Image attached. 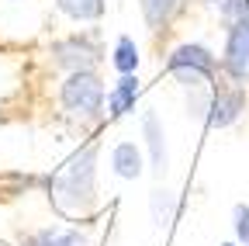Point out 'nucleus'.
Masks as SVG:
<instances>
[{
    "label": "nucleus",
    "mask_w": 249,
    "mask_h": 246,
    "mask_svg": "<svg viewBox=\"0 0 249 246\" xmlns=\"http://www.w3.org/2000/svg\"><path fill=\"white\" fill-rule=\"evenodd\" d=\"M49 194L59 211L87 215L97 201V146H83L49 177Z\"/></svg>",
    "instance_id": "f257e3e1"
},
{
    "label": "nucleus",
    "mask_w": 249,
    "mask_h": 246,
    "mask_svg": "<svg viewBox=\"0 0 249 246\" xmlns=\"http://www.w3.org/2000/svg\"><path fill=\"white\" fill-rule=\"evenodd\" d=\"M59 97H62V108L76 118H83V121H101L104 118V80L93 70L70 73L62 90H59Z\"/></svg>",
    "instance_id": "f03ea898"
},
{
    "label": "nucleus",
    "mask_w": 249,
    "mask_h": 246,
    "mask_svg": "<svg viewBox=\"0 0 249 246\" xmlns=\"http://www.w3.org/2000/svg\"><path fill=\"white\" fill-rule=\"evenodd\" d=\"M166 70L170 76H177L187 90L194 87H211L214 73H218V59L208 45H197V42H183L170 52L166 59Z\"/></svg>",
    "instance_id": "7ed1b4c3"
},
{
    "label": "nucleus",
    "mask_w": 249,
    "mask_h": 246,
    "mask_svg": "<svg viewBox=\"0 0 249 246\" xmlns=\"http://www.w3.org/2000/svg\"><path fill=\"white\" fill-rule=\"evenodd\" d=\"M52 59L55 66H66L70 73H76V70H93L104 59V52L93 35H70L52 45Z\"/></svg>",
    "instance_id": "20e7f679"
},
{
    "label": "nucleus",
    "mask_w": 249,
    "mask_h": 246,
    "mask_svg": "<svg viewBox=\"0 0 249 246\" xmlns=\"http://www.w3.org/2000/svg\"><path fill=\"white\" fill-rule=\"evenodd\" d=\"M222 70H225L229 80H235V83L249 80V18L229 28L225 52H222Z\"/></svg>",
    "instance_id": "39448f33"
},
{
    "label": "nucleus",
    "mask_w": 249,
    "mask_h": 246,
    "mask_svg": "<svg viewBox=\"0 0 249 246\" xmlns=\"http://www.w3.org/2000/svg\"><path fill=\"white\" fill-rule=\"evenodd\" d=\"M246 111V94L239 87H222L211 97V111H208V125L211 129H229L239 121V114Z\"/></svg>",
    "instance_id": "423d86ee"
},
{
    "label": "nucleus",
    "mask_w": 249,
    "mask_h": 246,
    "mask_svg": "<svg viewBox=\"0 0 249 246\" xmlns=\"http://www.w3.org/2000/svg\"><path fill=\"white\" fill-rule=\"evenodd\" d=\"M142 135H145V149H149V167L152 173H163L166 170V132H163V121L156 111L142 114Z\"/></svg>",
    "instance_id": "0eeeda50"
},
{
    "label": "nucleus",
    "mask_w": 249,
    "mask_h": 246,
    "mask_svg": "<svg viewBox=\"0 0 249 246\" xmlns=\"http://www.w3.org/2000/svg\"><path fill=\"white\" fill-rule=\"evenodd\" d=\"M21 246H90L87 236L80 229H59V226H45L38 232H31L21 239Z\"/></svg>",
    "instance_id": "6e6552de"
},
{
    "label": "nucleus",
    "mask_w": 249,
    "mask_h": 246,
    "mask_svg": "<svg viewBox=\"0 0 249 246\" xmlns=\"http://www.w3.org/2000/svg\"><path fill=\"white\" fill-rule=\"evenodd\" d=\"M135 101H139V80H135V73H128V76H121L111 87V94H107V114L111 118L128 114L135 108Z\"/></svg>",
    "instance_id": "1a4fd4ad"
},
{
    "label": "nucleus",
    "mask_w": 249,
    "mask_h": 246,
    "mask_svg": "<svg viewBox=\"0 0 249 246\" xmlns=\"http://www.w3.org/2000/svg\"><path fill=\"white\" fill-rule=\"evenodd\" d=\"M111 167H114V173L121 180H135L142 173V152H139V146L135 142H118L111 149Z\"/></svg>",
    "instance_id": "9d476101"
},
{
    "label": "nucleus",
    "mask_w": 249,
    "mask_h": 246,
    "mask_svg": "<svg viewBox=\"0 0 249 246\" xmlns=\"http://www.w3.org/2000/svg\"><path fill=\"white\" fill-rule=\"evenodd\" d=\"M139 7H142L145 24L152 28V32H160V28H166L177 18V11L183 7V0H139Z\"/></svg>",
    "instance_id": "9b49d317"
},
{
    "label": "nucleus",
    "mask_w": 249,
    "mask_h": 246,
    "mask_svg": "<svg viewBox=\"0 0 249 246\" xmlns=\"http://www.w3.org/2000/svg\"><path fill=\"white\" fill-rule=\"evenodd\" d=\"M149 211H152V222L166 229V226L177 219V194H173V191H163V188L152 191V194H149Z\"/></svg>",
    "instance_id": "f8f14e48"
},
{
    "label": "nucleus",
    "mask_w": 249,
    "mask_h": 246,
    "mask_svg": "<svg viewBox=\"0 0 249 246\" xmlns=\"http://www.w3.org/2000/svg\"><path fill=\"white\" fill-rule=\"evenodd\" d=\"M55 7L73 21H97L104 14V0H55Z\"/></svg>",
    "instance_id": "ddd939ff"
},
{
    "label": "nucleus",
    "mask_w": 249,
    "mask_h": 246,
    "mask_svg": "<svg viewBox=\"0 0 249 246\" xmlns=\"http://www.w3.org/2000/svg\"><path fill=\"white\" fill-rule=\"evenodd\" d=\"M111 63H114V70L121 73V76H128V73H135L139 70V45L124 35V38H118V45H114V56H111Z\"/></svg>",
    "instance_id": "4468645a"
},
{
    "label": "nucleus",
    "mask_w": 249,
    "mask_h": 246,
    "mask_svg": "<svg viewBox=\"0 0 249 246\" xmlns=\"http://www.w3.org/2000/svg\"><path fill=\"white\" fill-rule=\"evenodd\" d=\"M35 184H45V188H49V177H28V173H4V177H0V198H18V194H24L28 188H35Z\"/></svg>",
    "instance_id": "2eb2a0df"
},
{
    "label": "nucleus",
    "mask_w": 249,
    "mask_h": 246,
    "mask_svg": "<svg viewBox=\"0 0 249 246\" xmlns=\"http://www.w3.org/2000/svg\"><path fill=\"white\" fill-rule=\"evenodd\" d=\"M211 97H214V90H211V87H194V90H187V114H191V118H201V121H208Z\"/></svg>",
    "instance_id": "dca6fc26"
},
{
    "label": "nucleus",
    "mask_w": 249,
    "mask_h": 246,
    "mask_svg": "<svg viewBox=\"0 0 249 246\" xmlns=\"http://www.w3.org/2000/svg\"><path fill=\"white\" fill-rule=\"evenodd\" d=\"M211 7L222 14V21H225L229 28L249 18V0H211Z\"/></svg>",
    "instance_id": "f3484780"
},
{
    "label": "nucleus",
    "mask_w": 249,
    "mask_h": 246,
    "mask_svg": "<svg viewBox=\"0 0 249 246\" xmlns=\"http://www.w3.org/2000/svg\"><path fill=\"white\" fill-rule=\"evenodd\" d=\"M232 226H235L239 246H249V205H235V211H232Z\"/></svg>",
    "instance_id": "a211bd4d"
},
{
    "label": "nucleus",
    "mask_w": 249,
    "mask_h": 246,
    "mask_svg": "<svg viewBox=\"0 0 249 246\" xmlns=\"http://www.w3.org/2000/svg\"><path fill=\"white\" fill-rule=\"evenodd\" d=\"M222 246H235V243H222Z\"/></svg>",
    "instance_id": "6ab92c4d"
}]
</instances>
